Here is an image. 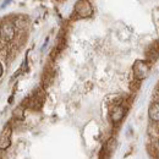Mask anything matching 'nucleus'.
<instances>
[{
	"mask_svg": "<svg viewBox=\"0 0 159 159\" xmlns=\"http://www.w3.org/2000/svg\"><path fill=\"white\" fill-rule=\"evenodd\" d=\"M14 116H15L16 119H20V120L23 119V105L19 107V108L14 111Z\"/></svg>",
	"mask_w": 159,
	"mask_h": 159,
	"instance_id": "9b49d317",
	"label": "nucleus"
},
{
	"mask_svg": "<svg viewBox=\"0 0 159 159\" xmlns=\"http://www.w3.org/2000/svg\"><path fill=\"white\" fill-rule=\"evenodd\" d=\"M2 74H4V66H2V64H1V61H0V79H1Z\"/></svg>",
	"mask_w": 159,
	"mask_h": 159,
	"instance_id": "ddd939ff",
	"label": "nucleus"
},
{
	"mask_svg": "<svg viewBox=\"0 0 159 159\" xmlns=\"http://www.w3.org/2000/svg\"><path fill=\"white\" fill-rule=\"evenodd\" d=\"M149 70H151V62H148L147 60H137L134 64V69H132L135 79L141 80V81L148 76Z\"/></svg>",
	"mask_w": 159,
	"mask_h": 159,
	"instance_id": "f257e3e1",
	"label": "nucleus"
},
{
	"mask_svg": "<svg viewBox=\"0 0 159 159\" xmlns=\"http://www.w3.org/2000/svg\"><path fill=\"white\" fill-rule=\"evenodd\" d=\"M153 98H154V100H156V102H158V103H159V82H158V84H157V87H156V89H154Z\"/></svg>",
	"mask_w": 159,
	"mask_h": 159,
	"instance_id": "f8f14e48",
	"label": "nucleus"
},
{
	"mask_svg": "<svg viewBox=\"0 0 159 159\" xmlns=\"http://www.w3.org/2000/svg\"><path fill=\"white\" fill-rule=\"evenodd\" d=\"M124 104H125V103H124ZM124 104L111 107V114H110V116H111V121H113V122L118 124V122H120V121L122 120V118L125 116L126 108H125Z\"/></svg>",
	"mask_w": 159,
	"mask_h": 159,
	"instance_id": "39448f33",
	"label": "nucleus"
},
{
	"mask_svg": "<svg viewBox=\"0 0 159 159\" xmlns=\"http://www.w3.org/2000/svg\"><path fill=\"white\" fill-rule=\"evenodd\" d=\"M75 12H76V15L79 17L84 19V17L92 16L93 9H92V6H91L88 0H80L79 2L76 4V6H75Z\"/></svg>",
	"mask_w": 159,
	"mask_h": 159,
	"instance_id": "7ed1b4c3",
	"label": "nucleus"
},
{
	"mask_svg": "<svg viewBox=\"0 0 159 159\" xmlns=\"http://www.w3.org/2000/svg\"><path fill=\"white\" fill-rule=\"evenodd\" d=\"M16 34V27L14 22H4L0 26V38L4 42H11L15 38Z\"/></svg>",
	"mask_w": 159,
	"mask_h": 159,
	"instance_id": "f03ea898",
	"label": "nucleus"
},
{
	"mask_svg": "<svg viewBox=\"0 0 159 159\" xmlns=\"http://www.w3.org/2000/svg\"><path fill=\"white\" fill-rule=\"evenodd\" d=\"M53 80H54V71L50 70V69H48L44 72V75H43V84L44 86H49L53 82Z\"/></svg>",
	"mask_w": 159,
	"mask_h": 159,
	"instance_id": "1a4fd4ad",
	"label": "nucleus"
},
{
	"mask_svg": "<svg viewBox=\"0 0 159 159\" xmlns=\"http://www.w3.org/2000/svg\"><path fill=\"white\" fill-rule=\"evenodd\" d=\"M148 134H149V136L153 139H159V122L153 121V122L149 125V127H148Z\"/></svg>",
	"mask_w": 159,
	"mask_h": 159,
	"instance_id": "6e6552de",
	"label": "nucleus"
},
{
	"mask_svg": "<svg viewBox=\"0 0 159 159\" xmlns=\"http://www.w3.org/2000/svg\"><path fill=\"white\" fill-rule=\"evenodd\" d=\"M11 134H12V130H11V126L7 125L0 134V149H6L10 147L11 144Z\"/></svg>",
	"mask_w": 159,
	"mask_h": 159,
	"instance_id": "20e7f679",
	"label": "nucleus"
},
{
	"mask_svg": "<svg viewBox=\"0 0 159 159\" xmlns=\"http://www.w3.org/2000/svg\"><path fill=\"white\" fill-rule=\"evenodd\" d=\"M159 58V40L151 44L147 49V61L148 62H154Z\"/></svg>",
	"mask_w": 159,
	"mask_h": 159,
	"instance_id": "423d86ee",
	"label": "nucleus"
},
{
	"mask_svg": "<svg viewBox=\"0 0 159 159\" xmlns=\"http://www.w3.org/2000/svg\"><path fill=\"white\" fill-rule=\"evenodd\" d=\"M158 144H159V139H158Z\"/></svg>",
	"mask_w": 159,
	"mask_h": 159,
	"instance_id": "4468645a",
	"label": "nucleus"
},
{
	"mask_svg": "<svg viewBox=\"0 0 159 159\" xmlns=\"http://www.w3.org/2000/svg\"><path fill=\"white\" fill-rule=\"evenodd\" d=\"M148 114H149V119L152 121H157L159 122V103L154 102L151 104L149 109H148Z\"/></svg>",
	"mask_w": 159,
	"mask_h": 159,
	"instance_id": "0eeeda50",
	"label": "nucleus"
},
{
	"mask_svg": "<svg viewBox=\"0 0 159 159\" xmlns=\"http://www.w3.org/2000/svg\"><path fill=\"white\" fill-rule=\"evenodd\" d=\"M139 87H141V80L135 79L130 83V89H131L132 92H137L139 89Z\"/></svg>",
	"mask_w": 159,
	"mask_h": 159,
	"instance_id": "9d476101",
	"label": "nucleus"
}]
</instances>
